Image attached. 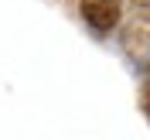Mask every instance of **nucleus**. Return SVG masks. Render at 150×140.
Segmentation results:
<instances>
[{"label":"nucleus","instance_id":"obj_2","mask_svg":"<svg viewBox=\"0 0 150 140\" xmlns=\"http://www.w3.org/2000/svg\"><path fill=\"white\" fill-rule=\"evenodd\" d=\"M147 109H150V103H147Z\"/></svg>","mask_w":150,"mask_h":140},{"label":"nucleus","instance_id":"obj_1","mask_svg":"<svg viewBox=\"0 0 150 140\" xmlns=\"http://www.w3.org/2000/svg\"><path fill=\"white\" fill-rule=\"evenodd\" d=\"M82 17L96 31H109L120 21V0H82Z\"/></svg>","mask_w":150,"mask_h":140}]
</instances>
